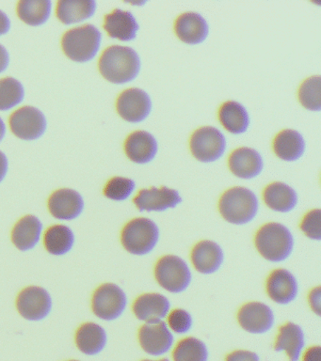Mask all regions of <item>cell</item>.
I'll use <instances>...</instances> for the list:
<instances>
[{
	"label": "cell",
	"instance_id": "38",
	"mask_svg": "<svg viewBox=\"0 0 321 361\" xmlns=\"http://www.w3.org/2000/svg\"><path fill=\"white\" fill-rule=\"evenodd\" d=\"M225 361H261L259 355L255 352L247 350H238L228 355Z\"/></svg>",
	"mask_w": 321,
	"mask_h": 361
},
{
	"label": "cell",
	"instance_id": "34",
	"mask_svg": "<svg viewBox=\"0 0 321 361\" xmlns=\"http://www.w3.org/2000/svg\"><path fill=\"white\" fill-rule=\"evenodd\" d=\"M320 84V75L311 76L301 83L298 89V100L305 109L313 111L321 109Z\"/></svg>",
	"mask_w": 321,
	"mask_h": 361
},
{
	"label": "cell",
	"instance_id": "29",
	"mask_svg": "<svg viewBox=\"0 0 321 361\" xmlns=\"http://www.w3.org/2000/svg\"><path fill=\"white\" fill-rule=\"evenodd\" d=\"M219 120L222 126L232 134L246 132L250 124L246 109L236 101H228L219 110Z\"/></svg>",
	"mask_w": 321,
	"mask_h": 361
},
{
	"label": "cell",
	"instance_id": "8",
	"mask_svg": "<svg viewBox=\"0 0 321 361\" xmlns=\"http://www.w3.org/2000/svg\"><path fill=\"white\" fill-rule=\"evenodd\" d=\"M128 298L125 292L118 285H101L92 296V312L106 321L115 320L125 312Z\"/></svg>",
	"mask_w": 321,
	"mask_h": 361
},
{
	"label": "cell",
	"instance_id": "43",
	"mask_svg": "<svg viewBox=\"0 0 321 361\" xmlns=\"http://www.w3.org/2000/svg\"><path fill=\"white\" fill-rule=\"evenodd\" d=\"M8 171V159L4 152L0 151V183L6 177Z\"/></svg>",
	"mask_w": 321,
	"mask_h": 361
},
{
	"label": "cell",
	"instance_id": "9",
	"mask_svg": "<svg viewBox=\"0 0 321 361\" xmlns=\"http://www.w3.org/2000/svg\"><path fill=\"white\" fill-rule=\"evenodd\" d=\"M11 130L24 140H35L46 132L47 123L44 113L33 106H23L10 117Z\"/></svg>",
	"mask_w": 321,
	"mask_h": 361
},
{
	"label": "cell",
	"instance_id": "20",
	"mask_svg": "<svg viewBox=\"0 0 321 361\" xmlns=\"http://www.w3.org/2000/svg\"><path fill=\"white\" fill-rule=\"evenodd\" d=\"M169 299L160 293H145L139 296L133 305L135 316L139 320L151 323L162 321L170 312Z\"/></svg>",
	"mask_w": 321,
	"mask_h": 361
},
{
	"label": "cell",
	"instance_id": "27",
	"mask_svg": "<svg viewBox=\"0 0 321 361\" xmlns=\"http://www.w3.org/2000/svg\"><path fill=\"white\" fill-rule=\"evenodd\" d=\"M97 2L94 0H61L58 2L56 13L64 25L85 21L94 16Z\"/></svg>",
	"mask_w": 321,
	"mask_h": 361
},
{
	"label": "cell",
	"instance_id": "28",
	"mask_svg": "<svg viewBox=\"0 0 321 361\" xmlns=\"http://www.w3.org/2000/svg\"><path fill=\"white\" fill-rule=\"evenodd\" d=\"M78 348L83 354L94 355L99 354L107 344L105 329L95 323H86L78 329L75 335Z\"/></svg>",
	"mask_w": 321,
	"mask_h": 361
},
{
	"label": "cell",
	"instance_id": "35",
	"mask_svg": "<svg viewBox=\"0 0 321 361\" xmlns=\"http://www.w3.org/2000/svg\"><path fill=\"white\" fill-rule=\"evenodd\" d=\"M135 188L136 185L133 180L125 177H114L107 183L104 194L109 200L122 202L131 196Z\"/></svg>",
	"mask_w": 321,
	"mask_h": 361
},
{
	"label": "cell",
	"instance_id": "39",
	"mask_svg": "<svg viewBox=\"0 0 321 361\" xmlns=\"http://www.w3.org/2000/svg\"><path fill=\"white\" fill-rule=\"evenodd\" d=\"M320 287H317L315 289L313 290L309 295V303L310 306H311L312 310H314L315 313L318 316L320 315Z\"/></svg>",
	"mask_w": 321,
	"mask_h": 361
},
{
	"label": "cell",
	"instance_id": "13",
	"mask_svg": "<svg viewBox=\"0 0 321 361\" xmlns=\"http://www.w3.org/2000/svg\"><path fill=\"white\" fill-rule=\"evenodd\" d=\"M239 324L252 334H263L269 331L274 324V314L267 305L260 302H250L239 310Z\"/></svg>",
	"mask_w": 321,
	"mask_h": 361
},
{
	"label": "cell",
	"instance_id": "36",
	"mask_svg": "<svg viewBox=\"0 0 321 361\" xmlns=\"http://www.w3.org/2000/svg\"><path fill=\"white\" fill-rule=\"evenodd\" d=\"M301 230L308 238L312 240H321V210L310 211L304 216L301 223Z\"/></svg>",
	"mask_w": 321,
	"mask_h": 361
},
{
	"label": "cell",
	"instance_id": "33",
	"mask_svg": "<svg viewBox=\"0 0 321 361\" xmlns=\"http://www.w3.org/2000/svg\"><path fill=\"white\" fill-rule=\"evenodd\" d=\"M25 97L23 85L16 78L0 79V110L6 111L18 106Z\"/></svg>",
	"mask_w": 321,
	"mask_h": 361
},
{
	"label": "cell",
	"instance_id": "32",
	"mask_svg": "<svg viewBox=\"0 0 321 361\" xmlns=\"http://www.w3.org/2000/svg\"><path fill=\"white\" fill-rule=\"evenodd\" d=\"M173 358L174 361H207V347L199 338H183L174 348Z\"/></svg>",
	"mask_w": 321,
	"mask_h": 361
},
{
	"label": "cell",
	"instance_id": "6",
	"mask_svg": "<svg viewBox=\"0 0 321 361\" xmlns=\"http://www.w3.org/2000/svg\"><path fill=\"white\" fill-rule=\"evenodd\" d=\"M155 276L160 286L171 293L184 292L191 282V272L187 262L176 255L160 258L155 268Z\"/></svg>",
	"mask_w": 321,
	"mask_h": 361
},
{
	"label": "cell",
	"instance_id": "37",
	"mask_svg": "<svg viewBox=\"0 0 321 361\" xmlns=\"http://www.w3.org/2000/svg\"><path fill=\"white\" fill-rule=\"evenodd\" d=\"M169 326L178 334H185L193 327V320L191 315L185 310L176 309L169 315Z\"/></svg>",
	"mask_w": 321,
	"mask_h": 361
},
{
	"label": "cell",
	"instance_id": "12",
	"mask_svg": "<svg viewBox=\"0 0 321 361\" xmlns=\"http://www.w3.org/2000/svg\"><path fill=\"white\" fill-rule=\"evenodd\" d=\"M139 341L143 351L154 357H159L170 351L174 344V336L164 322H151L140 327Z\"/></svg>",
	"mask_w": 321,
	"mask_h": 361
},
{
	"label": "cell",
	"instance_id": "5",
	"mask_svg": "<svg viewBox=\"0 0 321 361\" xmlns=\"http://www.w3.org/2000/svg\"><path fill=\"white\" fill-rule=\"evenodd\" d=\"M159 239V227L153 220L137 217L125 226L121 235L123 247L133 255L143 256L156 247Z\"/></svg>",
	"mask_w": 321,
	"mask_h": 361
},
{
	"label": "cell",
	"instance_id": "15",
	"mask_svg": "<svg viewBox=\"0 0 321 361\" xmlns=\"http://www.w3.org/2000/svg\"><path fill=\"white\" fill-rule=\"evenodd\" d=\"M267 295L275 303L286 305L297 298L298 284L295 276L286 269L272 271L267 281Z\"/></svg>",
	"mask_w": 321,
	"mask_h": 361
},
{
	"label": "cell",
	"instance_id": "30",
	"mask_svg": "<svg viewBox=\"0 0 321 361\" xmlns=\"http://www.w3.org/2000/svg\"><path fill=\"white\" fill-rule=\"evenodd\" d=\"M19 18L27 25L37 27L44 25L52 14L50 0H21L18 4Z\"/></svg>",
	"mask_w": 321,
	"mask_h": 361
},
{
	"label": "cell",
	"instance_id": "2",
	"mask_svg": "<svg viewBox=\"0 0 321 361\" xmlns=\"http://www.w3.org/2000/svg\"><path fill=\"white\" fill-rule=\"evenodd\" d=\"M255 244L263 258L272 262L284 261L291 255L294 238L281 223H267L255 234Z\"/></svg>",
	"mask_w": 321,
	"mask_h": 361
},
{
	"label": "cell",
	"instance_id": "31",
	"mask_svg": "<svg viewBox=\"0 0 321 361\" xmlns=\"http://www.w3.org/2000/svg\"><path fill=\"white\" fill-rule=\"evenodd\" d=\"M75 236L71 228L66 225L50 227L44 234V245L50 254L55 256L69 252L74 245Z\"/></svg>",
	"mask_w": 321,
	"mask_h": 361
},
{
	"label": "cell",
	"instance_id": "22",
	"mask_svg": "<svg viewBox=\"0 0 321 361\" xmlns=\"http://www.w3.org/2000/svg\"><path fill=\"white\" fill-rule=\"evenodd\" d=\"M126 155L137 164H146L153 160L157 152V142L154 135L146 131L132 133L125 142Z\"/></svg>",
	"mask_w": 321,
	"mask_h": 361
},
{
	"label": "cell",
	"instance_id": "45",
	"mask_svg": "<svg viewBox=\"0 0 321 361\" xmlns=\"http://www.w3.org/2000/svg\"><path fill=\"white\" fill-rule=\"evenodd\" d=\"M142 361H170V360H169L168 358H162V360H143Z\"/></svg>",
	"mask_w": 321,
	"mask_h": 361
},
{
	"label": "cell",
	"instance_id": "1",
	"mask_svg": "<svg viewBox=\"0 0 321 361\" xmlns=\"http://www.w3.org/2000/svg\"><path fill=\"white\" fill-rule=\"evenodd\" d=\"M98 67L101 75L114 84H125L139 75L140 59L133 48L112 45L104 51Z\"/></svg>",
	"mask_w": 321,
	"mask_h": 361
},
{
	"label": "cell",
	"instance_id": "11",
	"mask_svg": "<svg viewBox=\"0 0 321 361\" xmlns=\"http://www.w3.org/2000/svg\"><path fill=\"white\" fill-rule=\"evenodd\" d=\"M16 306L18 312L27 320L39 321L49 314L52 300L44 288L32 286L19 293Z\"/></svg>",
	"mask_w": 321,
	"mask_h": 361
},
{
	"label": "cell",
	"instance_id": "25",
	"mask_svg": "<svg viewBox=\"0 0 321 361\" xmlns=\"http://www.w3.org/2000/svg\"><path fill=\"white\" fill-rule=\"evenodd\" d=\"M305 149V141L298 131L283 130L273 141V151L279 158L284 161H295L303 157Z\"/></svg>",
	"mask_w": 321,
	"mask_h": 361
},
{
	"label": "cell",
	"instance_id": "24",
	"mask_svg": "<svg viewBox=\"0 0 321 361\" xmlns=\"http://www.w3.org/2000/svg\"><path fill=\"white\" fill-rule=\"evenodd\" d=\"M263 199L267 207L280 213H289L298 203V195L294 189L280 182L267 185L263 192Z\"/></svg>",
	"mask_w": 321,
	"mask_h": 361
},
{
	"label": "cell",
	"instance_id": "18",
	"mask_svg": "<svg viewBox=\"0 0 321 361\" xmlns=\"http://www.w3.org/2000/svg\"><path fill=\"white\" fill-rule=\"evenodd\" d=\"M231 171L241 179H253L258 176L263 169V159L255 149L241 147L231 154L229 160Z\"/></svg>",
	"mask_w": 321,
	"mask_h": 361
},
{
	"label": "cell",
	"instance_id": "16",
	"mask_svg": "<svg viewBox=\"0 0 321 361\" xmlns=\"http://www.w3.org/2000/svg\"><path fill=\"white\" fill-rule=\"evenodd\" d=\"M84 208L83 197L73 189L63 188L54 192L49 200L50 213L55 219L73 220L77 219Z\"/></svg>",
	"mask_w": 321,
	"mask_h": 361
},
{
	"label": "cell",
	"instance_id": "14",
	"mask_svg": "<svg viewBox=\"0 0 321 361\" xmlns=\"http://www.w3.org/2000/svg\"><path fill=\"white\" fill-rule=\"evenodd\" d=\"M181 202L178 192L167 186L143 189L134 199L135 205L140 212H163L176 208Z\"/></svg>",
	"mask_w": 321,
	"mask_h": 361
},
{
	"label": "cell",
	"instance_id": "23",
	"mask_svg": "<svg viewBox=\"0 0 321 361\" xmlns=\"http://www.w3.org/2000/svg\"><path fill=\"white\" fill-rule=\"evenodd\" d=\"M304 345V333L298 324L289 322L279 329L274 350L277 352H286L289 361L300 360Z\"/></svg>",
	"mask_w": 321,
	"mask_h": 361
},
{
	"label": "cell",
	"instance_id": "26",
	"mask_svg": "<svg viewBox=\"0 0 321 361\" xmlns=\"http://www.w3.org/2000/svg\"><path fill=\"white\" fill-rule=\"evenodd\" d=\"M43 225L35 216H24L19 220L12 233V240L16 247L22 251L32 250L40 239Z\"/></svg>",
	"mask_w": 321,
	"mask_h": 361
},
{
	"label": "cell",
	"instance_id": "3",
	"mask_svg": "<svg viewBox=\"0 0 321 361\" xmlns=\"http://www.w3.org/2000/svg\"><path fill=\"white\" fill-rule=\"evenodd\" d=\"M219 210L226 221L235 225L247 224L258 214V200L250 189L236 186L222 194Z\"/></svg>",
	"mask_w": 321,
	"mask_h": 361
},
{
	"label": "cell",
	"instance_id": "40",
	"mask_svg": "<svg viewBox=\"0 0 321 361\" xmlns=\"http://www.w3.org/2000/svg\"><path fill=\"white\" fill-rule=\"evenodd\" d=\"M303 361H321V347L315 345L307 349L304 353Z\"/></svg>",
	"mask_w": 321,
	"mask_h": 361
},
{
	"label": "cell",
	"instance_id": "4",
	"mask_svg": "<svg viewBox=\"0 0 321 361\" xmlns=\"http://www.w3.org/2000/svg\"><path fill=\"white\" fill-rule=\"evenodd\" d=\"M102 34L92 25L72 28L61 39L64 54L72 61L87 62L92 61L100 49Z\"/></svg>",
	"mask_w": 321,
	"mask_h": 361
},
{
	"label": "cell",
	"instance_id": "17",
	"mask_svg": "<svg viewBox=\"0 0 321 361\" xmlns=\"http://www.w3.org/2000/svg\"><path fill=\"white\" fill-rule=\"evenodd\" d=\"M224 253L222 247L215 242H199L191 251V262L199 273L210 275L217 272L224 264Z\"/></svg>",
	"mask_w": 321,
	"mask_h": 361
},
{
	"label": "cell",
	"instance_id": "41",
	"mask_svg": "<svg viewBox=\"0 0 321 361\" xmlns=\"http://www.w3.org/2000/svg\"><path fill=\"white\" fill-rule=\"evenodd\" d=\"M10 56L6 48L0 44V73L4 72L9 66Z\"/></svg>",
	"mask_w": 321,
	"mask_h": 361
},
{
	"label": "cell",
	"instance_id": "19",
	"mask_svg": "<svg viewBox=\"0 0 321 361\" xmlns=\"http://www.w3.org/2000/svg\"><path fill=\"white\" fill-rule=\"evenodd\" d=\"M177 37L186 44H197L204 42L208 35L207 22L200 13H182L174 23Z\"/></svg>",
	"mask_w": 321,
	"mask_h": 361
},
{
	"label": "cell",
	"instance_id": "7",
	"mask_svg": "<svg viewBox=\"0 0 321 361\" xmlns=\"http://www.w3.org/2000/svg\"><path fill=\"white\" fill-rule=\"evenodd\" d=\"M190 151L194 157L201 162H213L224 154L226 141L219 129L205 126L197 129L191 135Z\"/></svg>",
	"mask_w": 321,
	"mask_h": 361
},
{
	"label": "cell",
	"instance_id": "21",
	"mask_svg": "<svg viewBox=\"0 0 321 361\" xmlns=\"http://www.w3.org/2000/svg\"><path fill=\"white\" fill-rule=\"evenodd\" d=\"M104 28L111 38L128 42L136 38L140 27L131 11L116 8L105 16Z\"/></svg>",
	"mask_w": 321,
	"mask_h": 361
},
{
	"label": "cell",
	"instance_id": "10",
	"mask_svg": "<svg viewBox=\"0 0 321 361\" xmlns=\"http://www.w3.org/2000/svg\"><path fill=\"white\" fill-rule=\"evenodd\" d=\"M116 109L123 120L129 123H140L151 111L150 96L138 87L123 90L117 99Z\"/></svg>",
	"mask_w": 321,
	"mask_h": 361
},
{
	"label": "cell",
	"instance_id": "46",
	"mask_svg": "<svg viewBox=\"0 0 321 361\" xmlns=\"http://www.w3.org/2000/svg\"><path fill=\"white\" fill-rule=\"evenodd\" d=\"M69 361H78V360H69Z\"/></svg>",
	"mask_w": 321,
	"mask_h": 361
},
{
	"label": "cell",
	"instance_id": "44",
	"mask_svg": "<svg viewBox=\"0 0 321 361\" xmlns=\"http://www.w3.org/2000/svg\"><path fill=\"white\" fill-rule=\"evenodd\" d=\"M5 134H6V126H5L4 120L0 118V142L4 140Z\"/></svg>",
	"mask_w": 321,
	"mask_h": 361
},
{
	"label": "cell",
	"instance_id": "42",
	"mask_svg": "<svg viewBox=\"0 0 321 361\" xmlns=\"http://www.w3.org/2000/svg\"><path fill=\"white\" fill-rule=\"evenodd\" d=\"M11 21L7 14L0 11V36L9 32Z\"/></svg>",
	"mask_w": 321,
	"mask_h": 361
}]
</instances>
